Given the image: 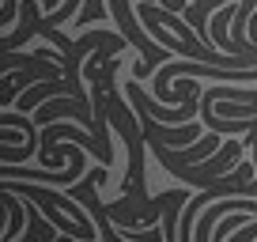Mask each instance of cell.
<instances>
[{
	"instance_id": "cell-1",
	"label": "cell",
	"mask_w": 257,
	"mask_h": 242,
	"mask_svg": "<svg viewBox=\"0 0 257 242\" xmlns=\"http://www.w3.org/2000/svg\"><path fill=\"white\" fill-rule=\"evenodd\" d=\"M110 12H113V19H117L121 38H125L128 46H137V49H140V61H144V65L159 68V65H167L170 57H174L167 46H159V42H155L152 34H144V31H140L137 16H133V8H128V0H110Z\"/></svg>"
}]
</instances>
